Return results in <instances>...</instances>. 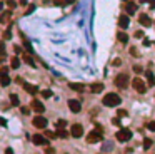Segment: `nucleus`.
<instances>
[{
    "label": "nucleus",
    "mask_w": 155,
    "mask_h": 154,
    "mask_svg": "<svg viewBox=\"0 0 155 154\" xmlns=\"http://www.w3.org/2000/svg\"><path fill=\"white\" fill-rule=\"evenodd\" d=\"M34 9H35V5H30V7H29V9H27V15H29V13H32V12H34Z\"/></svg>",
    "instance_id": "32"
},
{
    "label": "nucleus",
    "mask_w": 155,
    "mask_h": 154,
    "mask_svg": "<svg viewBox=\"0 0 155 154\" xmlns=\"http://www.w3.org/2000/svg\"><path fill=\"white\" fill-rule=\"evenodd\" d=\"M42 96H43V97H47V99H48V97H52V92H50V90H43V92H42Z\"/></svg>",
    "instance_id": "28"
},
{
    "label": "nucleus",
    "mask_w": 155,
    "mask_h": 154,
    "mask_svg": "<svg viewBox=\"0 0 155 154\" xmlns=\"http://www.w3.org/2000/svg\"><path fill=\"white\" fill-rule=\"evenodd\" d=\"M70 133H72V136H73V137H82V136H84V127H82L80 124H73Z\"/></svg>",
    "instance_id": "9"
},
{
    "label": "nucleus",
    "mask_w": 155,
    "mask_h": 154,
    "mask_svg": "<svg viewBox=\"0 0 155 154\" xmlns=\"http://www.w3.org/2000/svg\"><path fill=\"white\" fill-rule=\"evenodd\" d=\"M13 49H15V54H20V50H22V49L18 47V45H17V47H13Z\"/></svg>",
    "instance_id": "41"
},
{
    "label": "nucleus",
    "mask_w": 155,
    "mask_h": 154,
    "mask_svg": "<svg viewBox=\"0 0 155 154\" xmlns=\"http://www.w3.org/2000/svg\"><path fill=\"white\" fill-rule=\"evenodd\" d=\"M7 124V122H5V119H2V117H0V126H5Z\"/></svg>",
    "instance_id": "42"
},
{
    "label": "nucleus",
    "mask_w": 155,
    "mask_h": 154,
    "mask_svg": "<svg viewBox=\"0 0 155 154\" xmlns=\"http://www.w3.org/2000/svg\"><path fill=\"white\" fill-rule=\"evenodd\" d=\"M150 5H152V9L155 10V0H150Z\"/></svg>",
    "instance_id": "43"
},
{
    "label": "nucleus",
    "mask_w": 155,
    "mask_h": 154,
    "mask_svg": "<svg viewBox=\"0 0 155 154\" xmlns=\"http://www.w3.org/2000/svg\"><path fill=\"white\" fill-rule=\"evenodd\" d=\"M65 126H67V122H65V121H63V119H60L59 122H57V127H59V129H63V127H65Z\"/></svg>",
    "instance_id": "25"
},
{
    "label": "nucleus",
    "mask_w": 155,
    "mask_h": 154,
    "mask_svg": "<svg viewBox=\"0 0 155 154\" xmlns=\"http://www.w3.org/2000/svg\"><path fill=\"white\" fill-rule=\"evenodd\" d=\"M68 107H70L72 112H80V109H82L80 102H79V101H75V99H70V101H68Z\"/></svg>",
    "instance_id": "11"
},
{
    "label": "nucleus",
    "mask_w": 155,
    "mask_h": 154,
    "mask_svg": "<svg viewBox=\"0 0 155 154\" xmlns=\"http://www.w3.org/2000/svg\"><path fill=\"white\" fill-rule=\"evenodd\" d=\"M22 112H24V114L27 115V114H29V112H30V111H29V107H22Z\"/></svg>",
    "instance_id": "36"
},
{
    "label": "nucleus",
    "mask_w": 155,
    "mask_h": 154,
    "mask_svg": "<svg viewBox=\"0 0 155 154\" xmlns=\"http://www.w3.org/2000/svg\"><path fill=\"white\" fill-rule=\"evenodd\" d=\"M7 5H9L10 9H15V2L13 0H7Z\"/></svg>",
    "instance_id": "31"
},
{
    "label": "nucleus",
    "mask_w": 155,
    "mask_h": 154,
    "mask_svg": "<svg viewBox=\"0 0 155 154\" xmlns=\"http://www.w3.org/2000/svg\"><path fill=\"white\" fill-rule=\"evenodd\" d=\"M135 37H137V38H142L143 37V32H140V30H138V32H135Z\"/></svg>",
    "instance_id": "35"
},
{
    "label": "nucleus",
    "mask_w": 155,
    "mask_h": 154,
    "mask_svg": "<svg viewBox=\"0 0 155 154\" xmlns=\"http://www.w3.org/2000/svg\"><path fill=\"white\" fill-rule=\"evenodd\" d=\"M125 12H127V15H134V13L137 12V5L129 2V4L125 5Z\"/></svg>",
    "instance_id": "15"
},
{
    "label": "nucleus",
    "mask_w": 155,
    "mask_h": 154,
    "mask_svg": "<svg viewBox=\"0 0 155 154\" xmlns=\"http://www.w3.org/2000/svg\"><path fill=\"white\" fill-rule=\"evenodd\" d=\"M45 136H47V137H50V139H54V137H55V134H54V133H50V131H47V133H45Z\"/></svg>",
    "instance_id": "34"
},
{
    "label": "nucleus",
    "mask_w": 155,
    "mask_h": 154,
    "mask_svg": "<svg viewBox=\"0 0 155 154\" xmlns=\"http://www.w3.org/2000/svg\"><path fill=\"white\" fill-rule=\"evenodd\" d=\"M24 59H25V62H27V64H29V65H32V67H34V65H35V62H34V60H32V59H30V57H24Z\"/></svg>",
    "instance_id": "26"
},
{
    "label": "nucleus",
    "mask_w": 155,
    "mask_h": 154,
    "mask_svg": "<svg viewBox=\"0 0 155 154\" xmlns=\"http://www.w3.org/2000/svg\"><path fill=\"white\" fill-rule=\"evenodd\" d=\"M4 37H5V38H10V37H12V35H10V32H9V30H7V32H5V34H4Z\"/></svg>",
    "instance_id": "38"
},
{
    "label": "nucleus",
    "mask_w": 155,
    "mask_h": 154,
    "mask_svg": "<svg viewBox=\"0 0 155 154\" xmlns=\"http://www.w3.org/2000/svg\"><path fill=\"white\" fill-rule=\"evenodd\" d=\"M152 142H154L152 139H145V141H143V147H145V149H150V147H152Z\"/></svg>",
    "instance_id": "23"
},
{
    "label": "nucleus",
    "mask_w": 155,
    "mask_h": 154,
    "mask_svg": "<svg viewBox=\"0 0 155 154\" xmlns=\"http://www.w3.org/2000/svg\"><path fill=\"white\" fill-rule=\"evenodd\" d=\"M68 87H70L72 90H79V92H80V90H84V89H85V86H84V84H79V82H70V84H68Z\"/></svg>",
    "instance_id": "17"
},
{
    "label": "nucleus",
    "mask_w": 155,
    "mask_h": 154,
    "mask_svg": "<svg viewBox=\"0 0 155 154\" xmlns=\"http://www.w3.org/2000/svg\"><path fill=\"white\" fill-rule=\"evenodd\" d=\"M118 115H120V117H123V115H127V112L125 111H118Z\"/></svg>",
    "instance_id": "39"
},
{
    "label": "nucleus",
    "mask_w": 155,
    "mask_h": 154,
    "mask_svg": "<svg viewBox=\"0 0 155 154\" xmlns=\"http://www.w3.org/2000/svg\"><path fill=\"white\" fill-rule=\"evenodd\" d=\"M10 19V12H4L2 13V17H0V22H7Z\"/></svg>",
    "instance_id": "22"
},
{
    "label": "nucleus",
    "mask_w": 155,
    "mask_h": 154,
    "mask_svg": "<svg viewBox=\"0 0 155 154\" xmlns=\"http://www.w3.org/2000/svg\"><path fill=\"white\" fill-rule=\"evenodd\" d=\"M90 90H92L93 94H98V92H102V90H104V84H102V82H95V84H92V86H90Z\"/></svg>",
    "instance_id": "14"
},
{
    "label": "nucleus",
    "mask_w": 155,
    "mask_h": 154,
    "mask_svg": "<svg viewBox=\"0 0 155 154\" xmlns=\"http://www.w3.org/2000/svg\"><path fill=\"white\" fill-rule=\"evenodd\" d=\"M115 86H117L118 89H125V87L129 86V76H127V74H118V76L115 77Z\"/></svg>",
    "instance_id": "3"
},
{
    "label": "nucleus",
    "mask_w": 155,
    "mask_h": 154,
    "mask_svg": "<svg viewBox=\"0 0 155 154\" xmlns=\"http://www.w3.org/2000/svg\"><path fill=\"white\" fill-rule=\"evenodd\" d=\"M10 67H12V69H18V67H20V60H18V57H12V59H10Z\"/></svg>",
    "instance_id": "19"
},
{
    "label": "nucleus",
    "mask_w": 155,
    "mask_h": 154,
    "mask_svg": "<svg viewBox=\"0 0 155 154\" xmlns=\"http://www.w3.org/2000/svg\"><path fill=\"white\" fill-rule=\"evenodd\" d=\"M134 70L137 74H140V72H142V67H140V65H134Z\"/></svg>",
    "instance_id": "33"
},
{
    "label": "nucleus",
    "mask_w": 155,
    "mask_h": 154,
    "mask_svg": "<svg viewBox=\"0 0 155 154\" xmlns=\"http://www.w3.org/2000/svg\"><path fill=\"white\" fill-rule=\"evenodd\" d=\"M32 142H34L35 146H45L47 139L43 136H40V134H35V136H32Z\"/></svg>",
    "instance_id": "10"
},
{
    "label": "nucleus",
    "mask_w": 155,
    "mask_h": 154,
    "mask_svg": "<svg viewBox=\"0 0 155 154\" xmlns=\"http://www.w3.org/2000/svg\"><path fill=\"white\" fill-rule=\"evenodd\" d=\"M102 136H104V131H102L100 126H97V127L93 129L92 133H88V136H87V142H90V144L100 142V141H102Z\"/></svg>",
    "instance_id": "1"
},
{
    "label": "nucleus",
    "mask_w": 155,
    "mask_h": 154,
    "mask_svg": "<svg viewBox=\"0 0 155 154\" xmlns=\"http://www.w3.org/2000/svg\"><path fill=\"white\" fill-rule=\"evenodd\" d=\"M120 64H122V60H120V59H113V60H112V65H117V67H118Z\"/></svg>",
    "instance_id": "29"
},
{
    "label": "nucleus",
    "mask_w": 155,
    "mask_h": 154,
    "mask_svg": "<svg viewBox=\"0 0 155 154\" xmlns=\"http://www.w3.org/2000/svg\"><path fill=\"white\" fill-rule=\"evenodd\" d=\"M45 153H47V154H54V153H55V151H54V149H52V147H47V151H45Z\"/></svg>",
    "instance_id": "37"
},
{
    "label": "nucleus",
    "mask_w": 155,
    "mask_h": 154,
    "mask_svg": "<svg viewBox=\"0 0 155 154\" xmlns=\"http://www.w3.org/2000/svg\"><path fill=\"white\" fill-rule=\"evenodd\" d=\"M117 38L120 40L122 44H127V42H129V35H127L125 32H118V34H117Z\"/></svg>",
    "instance_id": "18"
},
{
    "label": "nucleus",
    "mask_w": 155,
    "mask_h": 154,
    "mask_svg": "<svg viewBox=\"0 0 155 154\" xmlns=\"http://www.w3.org/2000/svg\"><path fill=\"white\" fill-rule=\"evenodd\" d=\"M147 79H148V86H155V77H154V74L148 70L147 72Z\"/></svg>",
    "instance_id": "20"
},
{
    "label": "nucleus",
    "mask_w": 155,
    "mask_h": 154,
    "mask_svg": "<svg viewBox=\"0 0 155 154\" xmlns=\"http://www.w3.org/2000/svg\"><path fill=\"white\" fill-rule=\"evenodd\" d=\"M2 9H4V4H0V10H2Z\"/></svg>",
    "instance_id": "45"
},
{
    "label": "nucleus",
    "mask_w": 155,
    "mask_h": 154,
    "mask_svg": "<svg viewBox=\"0 0 155 154\" xmlns=\"http://www.w3.org/2000/svg\"><path fill=\"white\" fill-rule=\"evenodd\" d=\"M10 84V77H9V67H2L0 69V86L7 87Z\"/></svg>",
    "instance_id": "4"
},
{
    "label": "nucleus",
    "mask_w": 155,
    "mask_h": 154,
    "mask_svg": "<svg viewBox=\"0 0 155 154\" xmlns=\"http://www.w3.org/2000/svg\"><path fill=\"white\" fill-rule=\"evenodd\" d=\"M20 4H22V5H25V4H27V0H20Z\"/></svg>",
    "instance_id": "44"
},
{
    "label": "nucleus",
    "mask_w": 155,
    "mask_h": 154,
    "mask_svg": "<svg viewBox=\"0 0 155 154\" xmlns=\"http://www.w3.org/2000/svg\"><path fill=\"white\" fill-rule=\"evenodd\" d=\"M132 86H134V89L137 90V92H140V94H143L147 90V86H145V82L140 79V77H137V79H134V82H132Z\"/></svg>",
    "instance_id": "5"
},
{
    "label": "nucleus",
    "mask_w": 155,
    "mask_h": 154,
    "mask_svg": "<svg viewBox=\"0 0 155 154\" xmlns=\"http://www.w3.org/2000/svg\"><path fill=\"white\" fill-rule=\"evenodd\" d=\"M32 109H34V111L37 112V114H42V112L45 111V106H43V104L40 102V101L34 99V101H32Z\"/></svg>",
    "instance_id": "8"
},
{
    "label": "nucleus",
    "mask_w": 155,
    "mask_h": 154,
    "mask_svg": "<svg viewBox=\"0 0 155 154\" xmlns=\"http://www.w3.org/2000/svg\"><path fill=\"white\" fill-rule=\"evenodd\" d=\"M5 154H13V151L10 149V147H7V149H5Z\"/></svg>",
    "instance_id": "40"
},
{
    "label": "nucleus",
    "mask_w": 155,
    "mask_h": 154,
    "mask_svg": "<svg viewBox=\"0 0 155 154\" xmlns=\"http://www.w3.org/2000/svg\"><path fill=\"white\" fill-rule=\"evenodd\" d=\"M130 137H132V133H130L129 129H120V131L117 133V139L120 142H127Z\"/></svg>",
    "instance_id": "6"
},
{
    "label": "nucleus",
    "mask_w": 155,
    "mask_h": 154,
    "mask_svg": "<svg viewBox=\"0 0 155 154\" xmlns=\"http://www.w3.org/2000/svg\"><path fill=\"white\" fill-rule=\"evenodd\" d=\"M57 136H59V137H63V139H65V137H67L68 134H67V131H63V129H59V133H57Z\"/></svg>",
    "instance_id": "24"
},
{
    "label": "nucleus",
    "mask_w": 155,
    "mask_h": 154,
    "mask_svg": "<svg viewBox=\"0 0 155 154\" xmlns=\"http://www.w3.org/2000/svg\"><path fill=\"white\" fill-rule=\"evenodd\" d=\"M5 54V45H4V42H0V56H4Z\"/></svg>",
    "instance_id": "30"
},
{
    "label": "nucleus",
    "mask_w": 155,
    "mask_h": 154,
    "mask_svg": "<svg viewBox=\"0 0 155 154\" xmlns=\"http://www.w3.org/2000/svg\"><path fill=\"white\" fill-rule=\"evenodd\" d=\"M138 22H140V24H142L143 27H150V25H152V20H150V17H148V15H145V13L138 17Z\"/></svg>",
    "instance_id": "12"
},
{
    "label": "nucleus",
    "mask_w": 155,
    "mask_h": 154,
    "mask_svg": "<svg viewBox=\"0 0 155 154\" xmlns=\"http://www.w3.org/2000/svg\"><path fill=\"white\" fill-rule=\"evenodd\" d=\"M147 129L148 131H155V122H147Z\"/></svg>",
    "instance_id": "27"
},
{
    "label": "nucleus",
    "mask_w": 155,
    "mask_h": 154,
    "mask_svg": "<svg viewBox=\"0 0 155 154\" xmlns=\"http://www.w3.org/2000/svg\"><path fill=\"white\" fill-rule=\"evenodd\" d=\"M10 101H12V106H18V104H20L17 94H12V96H10Z\"/></svg>",
    "instance_id": "21"
},
{
    "label": "nucleus",
    "mask_w": 155,
    "mask_h": 154,
    "mask_svg": "<svg viewBox=\"0 0 155 154\" xmlns=\"http://www.w3.org/2000/svg\"><path fill=\"white\" fill-rule=\"evenodd\" d=\"M120 102H122L120 96H117L115 92H110V94H107L104 97V106H107V107H115V106H118Z\"/></svg>",
    "instance_id": "2"
},
{
    "label": "nucleus",
    "mask_w": 155,
    "mask_h": 154,
    "mask_svg": "<svg viewBox=\"0 0 155 154\" xmlns=\"http://www.w3.org/2000/svg\"><path fill=\"white\" fill-rule=\"evenodd\" d=\"M24 87H25V90L29 92V94H32V96H35V94H37V90H38L35 86H32V84H27V82H24Z\"/></svg>",
    "instance_id": "16"
},
{
    "label": "nucleus",
    "mask_w": 155,
    "mask_h": 154,
    "mask_svg": "<svg viewBox=\"0 0 155 154\" xmlns=\"http://www.w3.org/2000/svg\"><path fill=\"white\" fill-rule=\"evenodd\" d=\"M32 124H34L35 127H38V129H43L47 126V119L43 117V115H35L34 121H32Z\"/></svg>",
    "instance_id": "7"
},
{
    "label": "nucleus",
    "mask_w": 155,
    "mask_h": 154,
    "mask_svg": "<svg viewBox=\"0 0 155 154\" xmlns=\"http://www.w3.org/2000/svg\"><path fill=\"white\" fill-rule=\"evenodd\" d=\"M129 24H130L129 15H120V19H118V25H120L122 29H127V27H129Z\"/></svg>",
    "instance_id": "13"
}]
</instances>
